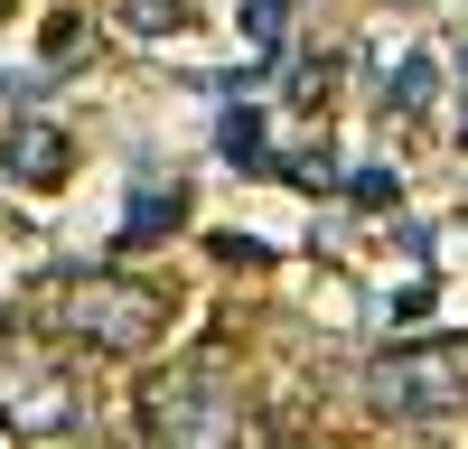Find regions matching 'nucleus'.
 <instances>
[{
  "label": "nucleus",
  "instance_id": "obj_8",
  "mask_svg": "<svg viewBox=\"0 0 468 449\" xmlns=\"http://www.w3.org/2000/svg\"><path fill=\"white\" fill-rule=\"evenodd\" d=\"M421 94H431V66H421V57H412V66H403V85H394V103H403V112H412V103H421Z\"/></svg>",
  "mask_w": 468,
  "mask_h": 449
},
{
  "label": "nucleus",
  "instance_id": "obj_1",
  "mask_svg": "<svg viewBox=\"0 0 468 449\" xmlns=\"http://www.w3.org/2000/svg\"><path fill=\"white\" fill-rule=\"evenodd\" d=\"M141 431L150 449H244V402L216 365H178L141 393Z\"/></svg>",
  "mask_w": 468,
  "mask_h": 449
},
{
  "label": "nucleus",
  "instance_id": "obj_6",
  "mask_svg": "<svg viewBox=\"0 0 468 449\" xmlns=\"http://www.w3.org/2000/svg\"><path fill=\"white\" fill-rule=\"evenodd\" d=\"M169 224H178V187L160 197V187H141L132 215H122V244H169Z\"/></svg>",
  "mask_w": 468,
  "mask_h": 449
},
{
  "label": "nucleus",
  "instance_id": "obj_7",
  "mask_svg": "<svg viewBox=\"0 0 468 449\" xmlns=\"http://www.w3.org/2000/svg\"><path fill=\"white\" fill-rule=\"evenodd\" d=\"M225 150H234V160H253V150H262V122H253V112H234V122H225Z\"/></svg>",
  "mask_w": 468,
  "mask_h": 449
},
{
  "label": "nucleus",
  "instance_id": "obj_2",
  "mask_svg": "<svg viewBox=\"0 0 468 449\" xmlns=\"http://www.w3.org/2000/svg\"><path fill=\"white\" fill-rule=\"evenodd\" d=\"M366 402L394 422H431V412H468V337H421L366 365Z\"/></svg>",
  "mask_w": 468,
  "mask_h": 449
},
{
  "label": "nucleus",
  "instance_id": "obj_3",
  "mask_svg": "<svg viewBox=\"0 0 468 449\" xmlns=\"http://www.w3.org/2000/svg\"><path fill=\"white\" fill-rule=\"evenodd\" d=\"M75 412H85V402H75L66 356L48 347V337L10 328V337H0V431H19V440H57Z\"/></svg>",
  "mask_w": 468,
  "mask_h": 449
},
{
  "label": "nucleus",
  "instance_id": "obj_4",
  "mask_svg": "<svg viewBox=\"0 0 468 449\" xmlns=\"http://www.w3.org/2000/svg\"><path fill=\"white\" fill-rule=\"evenodd\" d=\"M57 299H66V337H85L94 356H141L169 318L160 290H141L122 272H75V281H57Z\"/></svg>",
  "mask_w": 468,
  "mask_h": 449
},
{
  "label": "nucleus",
  "instance_id": "obj_5",
  "mask_svg": "<svg viewBox=\"0 0 468 449\" xmlns=\"http://www.w3.org/2000/svg\"><path fill=\"white\" fill-rule=\"evenodd\" d=\"M66 160H75V150H66V131H48V122H19V131H10V178L57 187V178H66Z\"/></svg>",
  "mask_w": 468,
  "mask_h": 449
}]
</instances>
